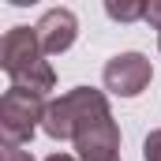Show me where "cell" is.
I'll return each mask as SVG.
<instances>
[{"label":"cell","mask_w":161,"mask_h":161,"mask_svg":"<svg viewBox=\"0 0 161 161\" xmlns=\"http://www.w3.org/2000/svg\"><path fill=\"white\" fill-rule=\"evenodd\" d=\"M0 68L11 79V86L30 90V94H49L56 86V71L41 53V41L34 26H11L0 41Z\"/></svg>","instance_id":"1"},{"label":"cell","mask_w":161,"mask_h":161,"mask_svg":"<svg viewBox=\"0 0 161 161\" xmlns=\"http://www.w3.org/2000/svg\"><path fill=\"white\" fill-rule=\"evenodd\" d=\"M109 113H113V109H109V97H105L101 90H94V86H75V90H68V94H60V97L49 101L45 120H41V131H45L49 139H56V142H75L79 131H86L94 120H101V116H109Z\"/></svg>","instance_id":"2"},{"label":"cell","mask_w":161,"mask_h":161,"mask_svg":"<svg viewBox=\"0 0 161 161\" xmlns=\"http://www.w3.org/2000/svg\"><path fill=\"white\" fill-rule=\"evenodd\" d=\"M158 49H161V38H158Z\"/></svg>","instance_id":"12"},{"label":"cell","mask_w":161,"mask_h":161,"mask_svg":"<svg viewBox=\"0 0 161 161\" xmlns=\"http://www.w3.org/2000/svg\"><path fill=\"white\" fill-rule=\"evenodd\" d=\"M45 161H79V158H75V154H49Z\"/></svg>","instance_id":"11"},{"label":"cell","mask_w":161,"mask_h":161,"mask_svg":"<svg viewBox=\"0 0 161 161\" xmlns=\"http://www.w3.org/2000/svg\"><path fill=\"white\" fill-rule=\"evenodd\" d=\"M34 30H38L41 53L45 56H60V53H68L75 45V38H79V19H75L71 8H49L38 19Z\"/></svg>","instance_id":"6"},{"label":"cell","mask_w":161,"mask_h":161,"mask_svg":"<svg viewBox=\"0 0 161 161\" xmlns=\"http://www.w3.org/2000/svg\"><path fill=\"white\" fill-rule=\"evenodd\" d=\"M142 161H161V127H154L142 139Z\"/></svg>","instance_id":"8"},{"label":"cell","mask_w":161,"mask_h":161,"mask_svg":"<svg viewBox=\"0 0 161 161\" xmlns=\"http://www.w3.org/2000/svg\"><path fill=\"white\" fill-rule=\"evenodd\" d=\"M105 15L116 19V23H139V19H146V4H139V0H131V4L109 0V4H105Z\"/></svg>","instance_id":"7"},{"label":"cell","mask_w":161,"mask_h":161,"mask_svg":"<svg viewBox=\"0 0 161 161\" xmlns=\"http://www.w3.org/2000/svg\"><path fill=\"white\" fill-rule=\"evenodd\" d=\"M142 23H150L154 30H161V0H150V4H146V19H142Z\"/></svg>","instance_id":"9"},{"label":"cell","mask_w":161,"mask_h":161,"mask_svg":"<svg viewBox=\"0 0 161 161\" xmlns=\"http://www.w3.org/2000/svg\"><path fill=\"white\" fill-rule=\"evenodd\" d=\"M4 161H34L23 146H4Z\"/></svg>","instance_id":"10"},{"label":"cell","mask_w":161,"mask_h":161,"mask_svg":"<svg viewBox=\"0 0 161 161\" xmlns=\"http://www.w3.org/2000/svg\"><path fill=\"white\" fill-rule=\"evenodd\" d=\"M45 109H49V101L41 94L8 86L4 97H0V135H4V146L30 142L34 131L41 127V120H45Z\"/></svg>","instance_id":"3"},{"label":"cell","mask_w":161,"mask_h":161,"mask_svg":"<svg viewBox=\"0 0 161 161\" xmlns=\"http://www.w3.org/2000/svg\"><path fill=\"white\" fill-rule=\"evenodd\" d=\"M150 79H154V68L142 53H116L101 71L105 90L116 94V97H139L150 86Z\"/></svg>","instance_id":"4"},{"label":"cell","mask_w":161,"mask_h":161,"mask_svg":"<svg viewBox=\"0 0 161 161\" xmlns=\"http://www.w3.org/2000/svg\"><path fill=\"white\" fill-rule=\"evenodd\" d=\"M75 158L79 161H120V127L113 120V113L94 120L86 131H79Z\"/></svg>","instance_id":"5"}]
</instances>
